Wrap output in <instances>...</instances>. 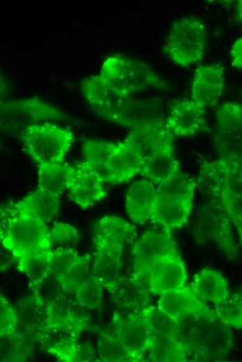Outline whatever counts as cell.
Segmentation results:
<instances>
[{
	"mask_svg": "<svg viewBox=\"0 0 242 362\" xmlns=\"http://www.w3.org/2000/svg\"><path fill=\"white\" fill-rule=\"evenodd\" d=\"M65 118L60 110L38 97L1 103V128L11 133L20 134L30 125Z\"/></svg>",
	"mask_w": 242,
	"mask_h": 362,
	"instance_id": "52a82bcc",
	"label": "cell"
},
{
	"mask_svg": "<svg viewBox=\"0 0 242 362\" xmlns=\"http://www.w3.org/2000/svg\"><path fill=\"white\" fill-rule=\"evenodd\" d=\"M50 239L53 248H73L79 242L77 230L73 226L63 222L55 223L50 230Z\"/></svg>",
	"mask_w": 242,
	"mask_h": 362,
	"instance_id": "7bdbcfd3",
	"label": "cell"
},
{
	"mask_svg": "<svg viewBox=\"0 0 242 362\" xmlns=\"http://www.w3.org/2000/svg\"><path fill=\"white\" fill-rule=\"evenodd\" d=\"M144 164L133 147L124 141L118 142L108 160L104 182L111 184L128 182L141 173Z\"/></svg>",
	"mask_w": 242,
	"mask_h": 362,
	"instance_id": "e0dca14e",
	"label": "cell"
},
{
	"mask_svg": "<svg viewBox=\"0 0 242 362\" xmlns=\"http://www.w3.org/2000/svg\"><path fill=\"white\" fill-rule=\"evenodd\" d=\"M224 68L219 64L201 65L194 72L192 100L206 109L217 103L224 88Z\"/></svg>",
	"mask_w": 242,
	"mask_h": 362,
	"instance_id": "2e32d148",
	"label": "cell"
},
{
	"mask_svg": "<svg viewBox=\"0 0 242 362\" xmlns=\"http://www.w3.org/2000/svg\"><path fill=\"white\" fill-rule=\"evenodd\" d=\"M0 239L2 246L15 260L19 270L31 254L52 249L47 223L14 212L6 205L1 209Z\"/></svg>",
	"mask_w": 242,
	"mask_h": 362,
	"instance_id": "6da1fadb",
	"label": "cell"
},
{
	"mask_svg": "<svg viewBox=\"0 0 242 362\" xmlns=\"http://www.w3.org/2000/svg\"><path fill=\"white\" fill-rule=\"evenodd\" d=\"M193 202L156 191L150 221L169 230L182 228L188 221Z\"/></svg>",
	"mask_w": 242,
	"mask_h": 362,
	"instance_id": "ac0fdd59",
	"label": "cell"
},
{
	"mask_svg": "<svg viewBox=\"0 0 242 362\" xmlns=\"http://www.w3.org/2000/svg\"><path fill=\"white\" fill-rule=\"evenodd\" d=\"M19 324L17 309L1 294L0 296V336L8 337L16 332Z\"/></svg>",
	"mask_w": 242,
	"mask_h": 362,
	"instance_id": "ee69618b",
	"label": "cell"
},
{
	"mask_svg": "<svg viewBox=\"0 0 242 362\" xmlns=\"http://www.w3.org/2000/svg\"><path fill=\"white\" fill-rule=\"evenodd\" d=\"M239 293L242 294V288L239 290Z\"/></svg>",
	"mask_w": 242,
	"mask_h": 362,
	"instance_id": "7dc6e473",
	"label": "cell"
},
{
	"mask_svg": "<svg viewBox=\"0 0 242 362\" xmlns=\"http://www.w3.org/2000/svg\"><path fill=\"white\" fill-rule=\"evenodd\" d=\"M220 131L227 135L242 132V104L234 101L223 103L216 111Z\"/></svg>",
	"mask_w": 242,
	"mask_h": 362,
	"instance_id": "e575fe53",
	"label": "cell"
},
{
	"mask_svg": "<svg viewBox=\"0 0 242 362\" xmlns=\"http://www.w3.org/2000/svg\"><path fill=\"white\" fill-rule=\"evenodd\" d=\"M207 47V30L198 19L186 17L175 22L168 32L164 51L173 63L188 67L203 58Z\"/></svg>",
	"mask_w": 242,
	"mask_h": 362,
	"instance_id": "8992f818",
	"label": "cell"
},
{
	"mask_svg": "<svg viewBox=\"0 0 242 362\" xmlns=\"http://www.w3.org/2000/svg\"><path fill=\"white\" fill-rule=\"evenodd\" d=\"M99 74L122 93L134 95L152 89H164L167 84L147 64L122 54L107 57Z\"/></svg>",
	"mask_w": 242,
	"mask_h": 362,
	"instance_id": "277c9868",
	"label": "cell"
},
{
	"mask_svg": "<svg viewBox=\"0 0 242 362\" xmlns=\"http://www.w3.org/2000/svg\"><path fill=\"white\" fill-rule=\"evenodd\" d=\"M97 350L99 357L102 361H134L114 332H102L99 333Z\"/></svg>",
	"mask_w": 242,
	"mask_h": 362,
	"instance_id": "d590c367",
	"label": "cell"
},
{
	"mask_svg": "<svg viewBox=\"0 0 242 362\" xmlns=\"http://www.w3.org/2000/svg\"><path fill=\"white\" fill-rule=\"evenodd\" d=\"M204 114V109L192 99L181 100L172 104L166 123L175 136L188 137L201 130Z\"/></svg>",
	"mask_w": 242,
	"mask_h": 362,
	"instance_id": "ffe728a7",
	"label": "cell"
},
{
	"mask_svg": "<svg viewBox=\"0 0 242 362\" xmlns=\"http://www.w3.org/2000/svg\"><path fill=\"white\" fill-rule=\"evenodd\" d=\"M204 201L195 213L193 231L201 242L217 245L228 258H236L238 247L232 231V222L218 196L212 190L198 187Z\"/></svg>",
	"mask_w": 242,
	"mask_h": 362,
	"instance_id": "7a4b0ae2",
	"label": "cell"
},
{
	"mask_svg": "<svg viewBox=\"0 0 242 362\" xmlns=\"http://www.w3.org/2000/svg\"><path fill=\"white\" fill-rule=\"evenodd\" d=\"M19 139L38 166L64 162L74 134L69 129L48 122L27 127L19 134Z\"/></svg>",
	"mask_w": 242,
	"mask_h": 362,
	"instance_id": "5b68a950",
	"label": "cell"
},
{
	"mask_svg": "<svg viewBox=\"0 0 242 362\" xmlns=\"http://www.w3.org/2000/svg\"><path fill=\"white\" fill-rule=\"evenodd\" d=\"M115 146L116 143L99 140H86L83 144L85 162L99 174L103 182L108 160Z\"/></svg>",
	"mask_w": 242,
	"mask_h": 362,
	"instance_id": "d6a6232c",
	"label": "cell"
},
{
	"mask_svg": "<svg viewBox=\"0 0 242 362\" xmlns=\"http://www.w3.org/2000/svg\"><path fill=\"white\" fill-rule=\"evenodd\" d=\"M80 332L70 329L49 328L40 330L37 336L47 352L63 361H81V349L77 343Z\"/></svg>",
	"mask_w": 242,
	"mask_h": 362,
	"instance_id": "7402d4cb",
	"label": "cell"
},
{
	"mask_svg": "<svg viewBox=\"0 0 242 362\" xmlns=\"http://www.w3.org/2000/svg\"><path fill=\"white\" fill-rule=\"evenodd\" d=\"M45 306L33 296L20 301L17 308L19 324L26 330L38 333L44 326Z\"/></svg>",
	"mask_w": 242,
	"mask_h": 362,
	"instance_id": "836d02e7",
	"label": "cell"
},
{
	"mask_svg": "<svg viewBox=\"0 0 242 362\" xmlns=\"http://www.w3.org/2000/svg\"><path fill=\"white\" fill-rule=\"evenodd\" d=\"M174 136L166 122L158 120L132 129L124 141L145 162L160 151L173 146Z\"/></svg>",
	"mask_w": 242,
	"mask_h": 362,
	"instance_id": "7c38bea8",
	"label": "cell"
},
{
	"mask_svg": "<svg viewBox=\"0 0 242 362\" xmlns=\"http://www.w3.org/2000/svg\"><path fill=\"white\" fill-rule=\"evenodd\" d=\"M197 187L209 189L218 196L236 230L242 245V194L223 188L216 180L201 170H199Z\"/></svg>",
	"mask_w": 242,
	"mask_h": 362,
	"instance_id": "4316f807",
	"label": "cell"
},
{
	"mask_svg": "<svg viewBox=\"0 0 242 362\" xmlns=\"http://www.w3.org/2000/svg\"><path fill=\"white\" fill-rule=\"evenodd\" d=\"M104 287L95 275L88 276L74 295L76 301L87 309L97 308L102 302Z\"/></svg>",
	"mask_w": 242,
	"mask_h": 362,
	"instance_id": "f35d334b",
	"label": "cell"
},
{
	"mask_svg": "<svg viewBox=\"0 0 242 362\" xmlns=\"http://www.w3.org/2000/svg\"><path fill=\"white\" fill-rule=\"evenodd\" d=\"M200 170L216 180L223 188L242 194V159L228 154L212 161L203 162Z\"/></svg>",
	"mask_w": 242,
	"mask_h": 362,
	"instance_id": "603a6c76",
	"label": "cell"
},
{
	"mask_svg": "<svg viewBox=\"0 0 242 362\" xmlns=\"http://www.w3.org/2000/svg\"><path fill=\"white\" fill-rule=\"evenodd\" d=\"M156 306L177 323L191 314L207 312L213 306L195 297L187 285L161 294Z\"/></svg>",
	"mask_w": 242,
	"mask_h": 362,
	"instance_id": "44dd1931",
	"label": "cell"
},
{
	"mask_svg": "<svg viewBox=\"0 0 242 362\" xmlns=\"http://www.w3.org/2000/svg\"><path fill=\"white\" fill-rule=\"evenodd\" d=\"M112 324L113 332L133 361H146L151 332L139 313L115 312Z\"/></svg>",
	"mask_w": 242,
	"mask_h": 362,
	"instance_id": "30bf717a",
	"label": "cell"
},
{
	"mask_svg": "<svg viewBox=\"0 0 242 362\" xmlns=\"http://www.w3.org/2000/svg\"><path fill=\"white\" fill-rule=\"evenodd\" d=\"M220 319L232 329H242V294L231 292L222 302L213 305Z\"/></svg>",
	"mask_w": 242,
	"mask_h": 362,
	"instance_id": "8d00e7d4",
	"label": "cell"
},
{
	"mask_svg": "<svg viewBox=\"0 0 242 362\" xmlns=\"http://www.w3.org/2000/svg\"><path fill=\"white\" fill-rule=\"evenodd\" d=\"M60 205V195L37 188L21 200L9 203L10 210L49 223L57 215Z\"/></svg>",
	"mask_w": 242,
	"mask_h": 362,
	"instance_id": "d6986e66",
	"label": "cell"
},
{
	"mask_svg": "<svg viewBox=\"0 0 242 362\" xmlns=\"http://www.w3.org/2000/svg\"><path fill=\"white\" fill-rule=\"evenodd\" d=\"M37 188L60 195L67 190L73 166L64 162L38 166Z\"/></svg>",
	"mask_w": 242,
	"mask_h": 362,
	"instance_id": "4dcf8cb0",
	"label": "cell"
},
{
	"mask_svg": "<svg viewBox=\"0 0 242 362\" xmlns=\"http://www.w3.org/2000/svg\"><path fill=\"white\" fill-rule=\"evenodd\" d=\"M103 180L85 161L73 166L67 188L70 198L86 210L107 196Z\"/></svg>",
	"mask_w": 242,
	"mask_h": 362,
	"instance_id": "8fae6325",
	"label": "cell"
},
{
	"mask_svg": "<svg viewBox=\"0 0 242 362\" xmlns=\"http://www.w3.org/2000/svg\"><path fill=\"white\" fill-rule=\"evenodd\" d=\"M195 361H220L227 357L234 344L232 329L213 309L200 318L183 339Z\"/></svg>",
	"mask_w": 242,
	"mask_h": 362,
	"instance_id": "3957f363",
	"label": "cell"
},
{
	"mask_svg": "<svg viewBox=\"0 0 242 362\" xmlns=\"http://www.w3.org/2000/svg\"><path fill=\"white\" fill-rule=\"evenodd\" d=\"M80 88L86 101L97 113L117 124L122 112L135 98L120 91L99 74L83 79Z\"/></svg>",
	"mask_w": 242,
	"mask_h": 362,
	"instance_id": "ba28073f",
	"label": "cell"
},
{
	"mask_svg": "<svg viewBox=\"0 0 242 362\" xmlns=\"http://www.w3.org/2000/svg\"><path fill=\"white\" fill-rule=\"evenodd\" d=\"M93 275L108 292L122 276L123 253L95 249Z\"/></svg>",
	"mask_w": 242,
	"mask_h": 362,
	"instance_id": "f1b7e54d",
	"label": "cell"
},
{
	"mask_svg": "<svg viewBox=\"0 0 242 362\" xmlns=\"http://www.w3.org/2000/svg\"><path fill=\"white\" fill-rule=\"evenodd\" d=\"M109 292L119 308L132 313L150 306L154 295L147 280L134 272L122 275Z\"/></svg>",
	"mask_w": 242,
	"mask_h": 362,
	"instance_id": "5bb4252c",
	"label": "cell"
},
{
	"mask_svg": "<svg viewBox=\"0 0 242 362\" xmlns=\"http://www.w3.org/2000/svg\"><path fill=\"white\" fill-rule=\"evenodd\" d=\"M138 313L152 334L161 337L181 338L177 323L157 306L150 305Z\"/></svg>",
	"mask_w": 242,
	"mask_h": 362,
	"instance_id": "1f68e13d",
	"label": "cell"
},
{
	"mask_svg": "<svg viewBox=\"0 0 242 362\" xmlns=\"http://www.w3.org/2000/svg\"><path fill=\"white\" fill-rule=\"evenodd\" d=\"M75 303L64 295L45 306L43 329H70L80 332L86 324V318L81 315Z\"/></svg>",
	"mask_w": 242,
	"mask_h": 362,
	"instance_id": "d4e9b609",
	"label": "cell"
},
{
	"mask_svg": "<svg viewBox=\"0 0 242 362\" xmlns=\"http://www.w3.org/2000/svg\"><path fill=\"white\" fill-rule=\"evenodd\" d=\"M51 250L40 251L31 254L20 269L24 272L31 283V288L35 287L49 272V259Z\"/></svg>",
	"mask_w": 242,
	"mask_h": 362,
	"instance_id": "74e56055",
	"label": "cell"
},
{
	"mask_svg": "<svg viewBox=\"0 0 242 362\" xmlns=\"http://www.w3.org/2000/svg\"><path fill=\"white\" fill-rule=\"evenodd\" d=\"M136 235V228L118 217L105 216L93 226L95 249L124 253L126 244Z\"/></svg>",
	"mask_w": 242,
	"mask_h": 362,
	"instance_id": "9a60e30c",
	"label": "cell"
},
{
	"mask_svg": "<svg viewBox=\"0 0 242 362\" xmlns=\"http://www.w3.org/2000/svg\"><path fill=\"white\" fill-rule=\"evenodd\" d=\"M89 255L74 264L65 274L58 278L65 294H74L88 277Z\"/></svg>",
	"mask_w": 242,
	"mask_h": 362,
	"instance_id": "60d3db41",
	"label": "cell"
},
{
	"mask_svg": "<svg viewBox=\"0 0 242 362\" xmlns=\"http://www.w3.org/2000/svg\"><path fill=\"white\" fill-rule=\"evenodd\" d=\"M83 256L73 248L52 249L49 259L50 274L57 278L61 277L74 264L79 262Z\"/></svg>",
	"mask_w": 242,
	"mask_h": 362,
	"instance_id": "ab89813d",
	"label": "cell"
},
{
	"mask_svg": "<svg viewBox=\"0 0 242 362\" xmlns=\"http://www.w3.org/2000/svg\"><path fill=\"white\" fill-rule=\"evenodd\" d=\"M190 288L195 297L212 305L222 302L230 293L225 276L219 271L208 267L194 275Z\"/></svg>",
	"mask_w": 242,
	"mask_h": 362,
	"instance_id": "cb8c5ba5",
	"label": "cell"
},
{
	"mask_svg": "<svg viewBox=\"0 0 242 362\" xmlns=\"http://www.w3.org/2000/svg\"><path fill=\"white\" fill-rule=\"evenodd\" d=\"M155 196L156 189L150 180H139L129 187L125 208L134 223L145 224L150 221Z\"/></svg>",
	"mask_w": 242,
	"mask_h": 362,
	"instance_id": "484cf974",
	"label": "cell"
},
{
	"mask_svg": "<svg viewBox=\"0 0 242 362\" xmlns=\"http://www.w3.org/2000/svg\"><path fill=\"white\" fill-rule=\"evenodd\" d=\"M187 271L179 251L159 260L146 276L150 290L154 295L186 285Z\"/></svg>",
	"mask_w": 242,
	"mask_h": 362,
	"instance_id": "4fadbf2b",
	"label": "cell"
},
{
	"mask_svg": "<svg viewBox=\"0 0 242 362\" xmlns=\"http://www.w3.org/2000/svg\"><path fill=\"white\" fill-rule=\"evenodd\" d=\"M178 252L170 230H148L133 247L132 272L145 278L152 268L163 258Z\"/></svg>",
	"mask_w": 242,
	"mask_h": 362,
	"instance_id": "9c48e42d",
	"label": "cell"
},
{
	"mask_svg": "<svg viewBox=\"0 0 242 362\" xmlns=\"http://www.w3.org/2000/svg\"><path fill=\"white\" fill-rule=\"evenodd\" d=\"M230 55L232 65L242 70V37L238 38L232 45Z\"/></svg>",
	"mask_w": 242,
	"mask_h": 362,
	"instance_id": "f6af8a7d",
	"label": "cell"
},
{
	"mask_svg": "<svg viewBox=\"0 0 242 362\" xmlns=\"http://www.w3.org/2000/svg\"><path fill=\"white\" fill-rule=\"evenodd\" d=\"M179 172H181L180 164L175 158L173 145L160 151L146 160L140 175L159 185Z\"/></svg>",
	"mask_w": 242,
	"mask_h": 362,
	"instance_id": "f546056e",
	"label": "cell"
},
{
	"mask_svg": "<svg viewBox=\"0 0 242 362\" xmlns=\"http://www.w3.org/2000/svg\"><path fill=\"white\" fill-rule=\"evenodd\" d=\"M237 13L239 17L242 21V0L239 1L238 7H237Z\"/></svg>",
	"mask_w": 242,
	"mask_h": 362,
	"instance_id": "bcb514c9",
	"label": "cell"
},
{
	"mask_svg": "<svg viewBox=\"0 0 242 362\" xmlns=\"http://www.w3.org/2000/svg\"><path fill=\"white\" fill-rule=\"evenodd\" d=\"M31 290L33 296L45 306L65 294L58 278L51 274L47 276Z\"/></svg>",
	"mask_w": 242,
	"mask_h": 362,
	"instance_id": "b9f144b4",
	"label": "cell"
},
{
	"mask_svg": "<svg viewBox=\"0 0 242 362\" xmlns=\"http://www.w3.org/2000/svg\"><path fill=\"white\" fill-rule=\"evenodd\" d=\"M147 354L149 361L154 362H184L190 357L188 347L182 338L161 337L152 333Z\"/></svg>",
	"mask_w": 242,
	"mask_h": 362,
	"instance_id": "83f0119b",
	"label": "cell"
}]
</instances>
